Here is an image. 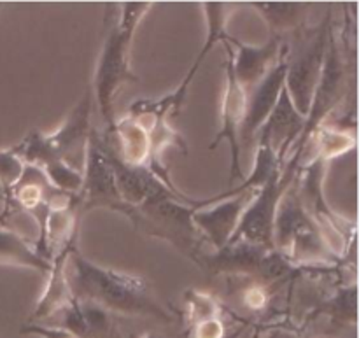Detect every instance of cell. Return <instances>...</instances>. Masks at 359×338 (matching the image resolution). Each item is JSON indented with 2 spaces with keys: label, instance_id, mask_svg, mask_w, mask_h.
<instances>
[{
  "label": "cell",
  "instance_id": "obj_25",
  "mask_svg": "<svg viewBox=\"0 0 359 338\" xmlns=\"http://www.w3.org/2000/svg\"><path fill=\"white\" fill-rule=\"evenodd\" d=\"M189 335H191V338H224L228 335V332L221 318H214L191 326Z\"/></svg>",
  "mask_w": 359,
  "mask_h": 338
},
{
  "label": "cell",
  "instance_id": "obj_27",
  "mask_svg": "<svg viewBox=\"0 0 359 338\" xmlns=\"http://www.w3.org/2000/svg\"><path fill=\"white\" fill-rule=\"evenodd\" d=\"M21 333H34L42 338H72L67 332L56 328V326H42V325H27L21 328Z\"/></svg>",
  "mask_w": 359,
  "mask_h": 338
},
{
  "label": "cell",
  "instance_id": "obj_13",
  "mask_svg": "<svg viewBox=\"0 0 359 338\" xmlns=\"http://www.w3.org/2000/svg\"><path fill=\"white\" fill-rule=\"evenodd\" d=\"M287 72V53L277 62V65L252 88L248 95V109H245V118L242 123L238 142L242 146H251L255 144L256 135L259 128L265 125L269 116L272 114L276 107L279 95L286 83Z\"/></svg>",
  "mask_w": 359,
  "mask_h": 338
},
{
  "label": "cell",
  "instance_id": "obj_30",
  "mask_svg": "<svg viewBox=\"0 0 359 338\" xmlns=\"http://www.w3.org/2000/svg\"><path fill=\"white\" fill-rule=\"evenodd\" d=\"M302 338H312V337H309V335H304V333H302Z\"/></svg>",
  "mask_w": 359,
  "mask_h": 338
},
{
  "label": "cell",
  "instance_id": "obj_12",
  "mask_svg": "<svg viewBox=\"0 0 359 338\" xmlns=\"http://www.w3.org/2000/svg\"><path fill=\"white\" fill-rule=\"evenodd\" d=\"M91 105H93V91L91 88H86L79 104L72 109L65 121L55 132L42 133V140L49 153L62 158L69 165H72L70 158H76L79 153H83V156L86 154L88 140H90L91 130H93Z\"/></svg>",
  "mask_w": 359,
  "mask_h": 338
},
{
  "label": "cell",
  "instance_id": "obj_29",
  "mask_svg": "<svg viewBox=\"0 0 359 338\" xmlns=\"http://www.w3.org/2000/svg\"><path fill=\"white\" fill-rule=\"evenodd\" d=\"M140 338H165V337L158 335V333H146V335H144V337H140Z\"/></svg>",
  "mask_w": 359,
  "mask_h": 338
},
{
  "label": "cell",
  "instance_id": "obj_9",
  "mask_svg": "<svg viewBox=\"0 0 359 338\" xmlns=\"http://www.w3.org/2000/svg\"><path fill=\"white\" fill-rule=\"evenodd\" d=\"M231 41V39H230ZM230 41L223 42L226 48V65H224V76H226V83H224V93H223V104H221V130L217 135L214 137L210 149H216L219 142L228 140L230 144V184L233 179H244L241 165V142H238V135H241L242 123L245 118V109H248V93L244 88L238 84L237 77L233 74V49H231Z\"/></svg>",
  "mask_w": 359,
  "mask_h": 338
},
{
  "label": "cell",
  "instance_id": "obj_8",
  "mask_svg": "<svg viewBox=\"0 0 359 338\" xmlns=\"http://www.w3.org/2000/svg\"><path fill=\"white\" fill-rule=\"evenodd\" d=\"M330 32V13L325 23L319 27L318 32L307 37L304 46L297 55H287V72L284 88L290 93L294 107L302 116L307 118L311 111L312 97H314L316 86L321 77L323 62H325L326 44H328Z\"/></svg>",
  "mask_w": 359,
  "mask_h": 338
},
{
  "label": "cell",
  "instance_id": "obj_17",
  "mask_svg": "<svg viewBox=\"0 0 359 338\" xmlns=\"http://www.w3.org/2000/svg\"><path fill=\"white\" fill-rule=\"evenodd\" d=\"M74 249H76V244L67 245V248H63L62 251L56 252L51 258V270L46 276L48 277V284H46L44 291H42L37 307L32 312V323L55 318L60 311H63L74 300V295L69 286V279H67V263H69V256Z\"/></svg>",
  "mask_w": 359,
  "mask_h": 338
},
{
  "label": "cell",
  "instance_id": "obj_15",
  "mask_svg": "<svg viewBox=\"0 0 359 338\" xmlns=\"http://www.w3.org/2000/svg\"><path fill=\"white\" fill-rule=\"evenodd\" d=\"M230 44L237 46V55L231 58L233 74L248 95L287 53L283 37L276 34H270L269 42L263 46L244 44L235 37H231Z\"/></svg>",
  "mask_w": 359,
  "mask_h": 338
},
{
  "label": "cell",
  "instance_id": "obj_1",
  "mask_svg": "<svg viewBox=\"0 0 359 338\" xmlns=\"http://www.w3.org/2000/svg\"><path fill=\"white\" fill-rule=\"evenodd\" d=\"M67 279L74 298L98 305L109 314L172 321V314L156 300L146 279L104 269L84 258L77 248L69 256Z\"/></svg>",
  "mask_w": 359,
  "mask_h": 338
},
{
  "label": "cell",
  "instance_id": "obj_2",
  "mask_svg": "<svg viewBox=\"0 0 359 338\" xmlns=\"http://www.w3.org/2000/svg\"><path fill=\"white\" fill-rule=\"evenodd\" d=\"M153 4L126 2L109 4L105 7V37L98 56L95 81L91 91H95V100L98 104L105 133H112L116 125L114 98L119 88L125 83L139 81L130 67L133 35L142 21L144 14L149 13Z\"/></svg>",
  "mask_w": 359,
  "mask_h": 338
},
{
  "label": "cell",
  "instance_id": "obj_6",
  "mask_svg": "<svg viewBox=\"0 0 359 338\" xmlns=\"http://www.w3.org/2000/svg\"><path fill=\"white\" fill-rule=\"evenodd\" d=\"M76 198L81 217L91 209L114 210V212L123 214L126 219H130L133 212L132 207L123 200L119 193L111 163L95 139V130H91L90 140H88L86 154H84L83 184Z\"/></svg>",
  "mask_w": 359,
  "mask_h": 338
},
{
  "label": "cell",
  "instance_id": "obj_18",
  "mask_svg": "<svg viewBox=\"0 0 359 338\" xmlns=\"http://www.w3.org/2000/svg\"><path fill=\"white\" fill-rule=\"evenodd\" d=\"M114 142L123 163L130 167H146L149 161L151 144L147 126L140 119L125 116L116 119L112 133H107Z\"/></svg>",
  "mask_w": 359,
  "mask_h": 338
},
{
  "label": "cell",
  "instance_id": "obj_7",
  "mask_svg": "<svg viewBox=\"0 0 359 338\" xmlns=\"http://www.w3.org/2000/svg\"><path fill=\"white\" fill-rule=\"evenodd\" d=\"M297 175V168L291 167V165H284L283 170L277 172L263 188H259L248 209L244 210V216L238 223L237 231L228 244H231V242H251V244L273 248L272 234L277 207H279L284 193L294 182Z\"/></svg>",
  "mask_w": 359,
  "mask_h": 338
},
{
  "label": "cell",
  "instance_id": "obj_10",
  "mask_svg": "<svg viewBox=\"0 0 359 338\" xmlns=\"http://www.w3.org/2000/svg\"><path fill=\"white\" fill-rule=\"evenodd\" d=\"M256 191L258 189H249L231 195L230 198L219 200L217 203L196 209L193 212V224L200 237L205 238L216 251L228 245Z\"/></svg>",
  "mask_w": 359,
  "mask_h": 338
},
{
  "label": "cell",
  "instance_id": "obj_3",
  "mask_svg": "<svg viewBox=\"0 0 359 338\" xmlns=\"http://www.w3.org/2000/svg\"><path fill=\"white\" fill-rule=\"evenodd\" d=\"M196 210V200L188 198L182 193L146 200L135 207L130 221L135 230L161 238L174 245L177 251L188 256L195 263L200 258V235L193 224V212Z\"/></svg>",
  "mask_w": 359,
  "mask_h": 338
},
{
  "label": "cell",
  "instance_id": "obj_5",
  "mask_svg": "<svg viewBox=\"0 0 359 338\" xmlns=\"http://www.w3.org/2000/svg\"><path fill=\"white\" fill-rule=\"evenodd\" d=\"M196 265L216 276L249 277L263 286L283 280L300 269L273 248L251 242H231L214 255L202 252Z\"/></svg>",
  "mask_w": 359,
  "mask_h": 338
},
{
  "label": "cell",
  "instance_id": "obj_11",
  "mask_svg": "<svg viewBox=\"0 0 359 338\" xmlns=\"http://www.w3.org/2000/svg\"><path fill=\"white\" fill-rule=\"evenodd\" d=\"M203 13L207 16V27H209V32H207V41L203 44L202 51L196 55L195 62H193L191 69L188 70L186 77L182 79V83L179 84V88L172 93H168L167 97H161L153 100V111L158 118H170L175 112L181 111V107L184 105L186 97H188L189 86H191L193 79H195L196 72H198L200 65H202L203 60L207 58L210 51L216 48V44H223V42L230 41V35L226 34V6L224 4H216L209 2L203 4Z\"/></svg>",
  "mask_w": 359,
  "mask_h": 338
},
{
  "label": "cell",
  "instance_id": "obj_23",
  "mask_svg": "<svg viewBox=\"0 0 359 338\" xmlns=\"http://www.w3.org/2000/svg\"><path fill=\"white\" fill-rule=\"evenodd\" d=\"M23 168L25 161L23 156H21L20 144L9 147V149L0 151V191H2L4 202L9 198L14 184L20 181Z\"/></svg>",
  "mask_w": 359,
  "mask_h": 338
},
{
  "label": "cell",
  "instance_id": "obj_20",
  "mask_svg": "<svg viewBox=\"0 0 359 338\" xmlns=\"http://www.w3.org/2000/svg\"><path fill=\"white\" fill-rule=\"evenodd\" d=\"M311 142L314 144V156L330 161L333 158L342 156V154H346L347 151L356 146V130L321 125L312 133L309 144Z\"/></svg>",
  "mask_w": 359,
  "mask_h": 338
},
{
  "label": "cell",
  "instance_id": "obj_16",
  "mask_svg": "<svg viewBox=\"0 0 359 338\" xmlns=\"http://www.w3.org/2000/svg\"><path fill=\"white\" fill-rule=\"evenodd\" d=\"M56 316H60L56 328L67 332L72 338H112L114 333L112 314L90 302L74 298Z\"/></svg>",
  "mask_w": 359,
  "mask_h": 338
},
{
  "label": "cell",
  "instance_id": "obj_28",
  "mask_svg": "<svg viewBox=\"0 0 359 338\" xmlns=\"http://www.w3.org/2000/svg\"><path fill=\"white\" fill-rule=\"evenodd\" d=\"M245 332H248V328H245V326H241V328H237V330H235V332L228 333V335L224 337V338H244Z\"/></svg>",
  "mask_w": 359,
  "mask_h": 338
},
{
  "label": "cell",
  "instance_id": "obj_14",
  "mask_svg": "<svg viewBox=\"0 0 359 338\" xmlns=\"http://www.w3.org/2000/svg\"><path fill=\"white\" fill-rule=\"evenodd\" d=\"M305 119L307 118L302 116L298 109L294 107L286 88H283L272 114L269 116L265 125L259 128L255 142L269 146L284 163L290 151L293 149V146L298 142L302 132H304Z\"/></svg>",
  "mask_w": 359,
  "mask_h": 338
},
{
  "label": "cell",
  "instance_id": "obj_24",
  "mask_svg": "<svg viewBox=\"0 0 359 338\" xmlns=\"http://www.w3.org/2000/svg\"><path fill=\"white\" fill-rule=\"evenodd\" d=\"M186 302H188V328L207 321V319L219 318L221 305L210 295L191 291V293H188Z\"/></svg>",
  "mask_w": 359,
  "mask_h": 338
},
{
  "label": "cell",
  "instance_id": "obj_21",
  "mask_svg": "<svg viewBox=\"0 0 359 338\" xmlns=\"http://www.w3.org/2000/svg\"><path fill=\"white\" fill-rule=\"evenodd\" d=\"M251 7H255L262 16H265L266 23L270 25V34H276L283 37V34L290 28H297L300 25L302 18L305 16L309 9V4H258L252 2Z\"/></svg>",
  "mask_w": 359,
  "mask_h": 338
},
{
  "label": "cell",
  "instance_id": "obj_4",
  "mask_svg": "<svg viewBox=\"0 0 359 338\" xmlns=\"http://www.w3.org/2000/svg\"><path fill=\"white\" fill-rule=\"evenodd\" d=\"M272 244L277 252L297 266H304L311 262L325 263L328 262V256L335 258L326 248L316 223L305 212L294 182L287 188L277 207Z\"/></svg>",
  "mask_w": 359,
  "mask_h": 338
},
{
  "label": "cell",
  "instance_id": "obj_19",
  "mask_svg": "<svg viewBox=\"0 0 359 338\" xmlns=\"http://www.w3.org/2000/svg\"><path fill=\"white\" fill-rule=\"evenodd\" d=\"M0 265L37 270L42 276H48L51 270V262L42 258L35 251L34 244L28 242V238L2 224H0Z\"/></svg>",
  "mask_w": 359,
  "mask_h": 338
},
{
  "label": "cell",
  "instance_id": "obj_22",
  "mask_svg": "<svg viewBox=\"0 0 359 338\" xmlns=\"http://www.w3.org/2000/svg\"><path fill=\"white\" fill-rule=\"evenodd\" d=\"M356 283L337 291L332 298L318 309V314H326L337 325H356Z\"/></svg>",
  "mask_w": 359,
  "mask_h": 338
},
{
  "label": "cell",
  "instance_id": "obj_31",
  "mask_svg": "<svg viewBox=\"0 0 359 338\" xmlns=\"http://www.w3.org/2000/svg\"><path fill=\"white\" fill-rule=\"evenodd\" d=\"M255 338H258V333H256V335H255Z\"/></svg>",
  "mask_w": 359,
  "mask_h": 338
},
{
  "label": "cell",
  "instance_id": "obj_26",
  "mask_svg": "<svg viewBox=\"0 0 359 338\" xmlns=\"http://www.w3.org/2000/svg\"><path fill=\"white\" fill-rule=\"evenodd\" d=\"M266 302H269V295H266V288L263 284L252 283V286H249L244 293V304L251 311H262L265 309Z\"/></svg>",
  "mask_w": 359,
  "mask_h": 338
}]
</instances>
